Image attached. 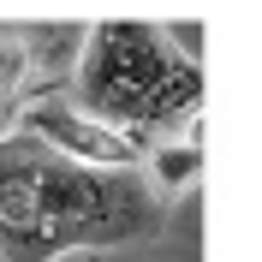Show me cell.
<instances>
[{"label":"cell","instance_id":"obj_5","mask_svg":"<svg viewBox=\"0 0 262 262\" xmlns=\"http://www.w3.org/2000/svg\"><path fill=\"white\" fill-rule=\"evenodd\" d=\"M203 42H209V36H203V24H167V48L179 54V60H203Z\"/></svg>","mask_w":262,"mask_h":262},{"label":"cell","instance_id":"obj_4","mask_svg":"<svg viewBox=\"0 0 262 262\" xmlns=\"http://www.w3.org/2000/svg\"><path fill=\"white\" fill-rule=\"evenodd\" d=\"M196 173H203V114H191V125H185V137L173 143V137H161V143H149V179H155V196H179L185 185H196Z\"/></svg>","mask_w":262,"mask_h":262},{"label":"cell","instance_id":"obj_3","mask_svg":"<svg viewBox=\"0 0 262 262\" xmlns=\"http://www.w3.org/2000/svg\"><path fill=\"white\" fill-rule=\"evenodd\" d=\"M18 131L36 137V143L60 155V161H78V167H96V173H137L149 161V143L131 137V131L107 125V119L83 114L78 101H60V96H36L18 107Z\"/></svg>","mask_w":262,"mask_h":262},{"label":"cell","instance_id":"obj_1","mask_svg":"<svg viewBox=\"0 0 262 262\" xmlns=\"http://www.w3.org/2000/svg\"><path fill=\"white\" fill-rule=\"evenodd\" d=\"M167 203L137 173L0 149V262H54L66 250H101L161 232Z\"/></svg>","mask_w":262,"mask_h":262},{"label":"cell","instance_id":"obj_2","mask_svg":"<svg viewBox=\"0 0 262 262\" xmlns=\"http://www.w3.org/2000/svg\"><path fill=\"white\" fill-rule=\"evenodd\" d=\"M78 107L107 125L143 137L149 125H173L179 114L203 107V66L167 48L155 24H90L78 60Z\"/></svg>","mask_w":262,"mask_h":262}]
</instances>
